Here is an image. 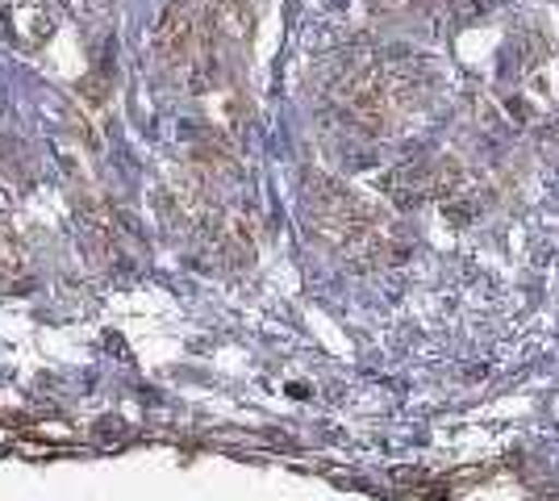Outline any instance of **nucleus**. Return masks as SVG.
Returning a JSON list of instances; mask_svg holds the SVG:
<instances>
[{
	"label": "nucleus",
	"instance_id": "1",
	"mask_svg": "<svg viewBox=\"0 0 559 501\" xmlns=\"http://www.w3.org/2000/svg\"><path fill=\"white\" fill-rule=\"evenodd\" d=\"M155 50L164 63L176 68H201L205 63V25L188 0H171L155 25Z\"/></svg>",
	"mask_w": 559,
	"mask_h": 501
}]
</instances>
